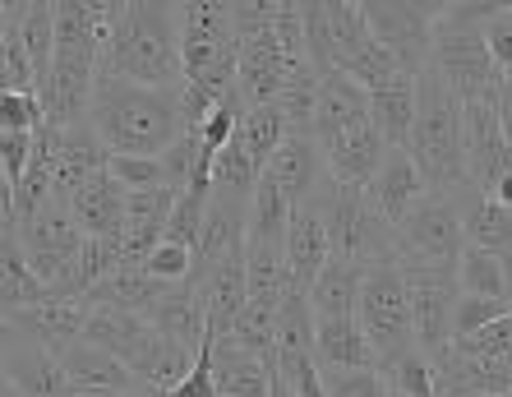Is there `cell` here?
I'll list each match as a JSON object with an SVG mask.
<instances>
[{
    "label": "cell",
    "mask_w": 512,
    "mask_h": 397,
    "mask_svg": "<svg viewBox=\"0 0 512 397\" xmlns=\"http://www.w3.org/2000/svg\"><path fill=\"white\" fill-rule=\"evenodd\" d=\"M93 130L111 157H162L185 130V88H139L125 79H97Z\"/></svg>",
    "instance_id": "6da1fadb"
},
{
    "label": "cell",
    "mask_w": 512,
    "mask_h": 397,
    "mask_svg": "<svg viewBox=\"0 0 512 397\" xmlns=\"http://www.w3.org/2000/svg\"><path fill=\"white\" fill-rule=\"evenodd\" d=\"M102 74L139 88H185L180 5H167V0H125L116 28H111Z\"/></svg>",
    "instance_id": "7a4b0ae2"
},
{
    "label": "cell",
    "mask_w": 512,
    "mask_h": 397,
    "mask_svg": "<svg viewBox=\"0 0 512 397\" xmlns=\"http://www.w3.org/2000/svg\"><path fill=\"white\" fill-rule=\"evenodd\" d=\"M406 153L416 157L429 194H462L466 176V107L434 65L416 79V130Z\"/></svg>",
    "instance_id": "3957f363"
},
{
    "label": "cell",
    "mask_w": 512,
    "mask_h": 397,
    "mask_svg": "<svg viewBox=\"0 0 512 397\" xmlns=\"http://www.w3.org/2000/svg\"><path fill=\"white\" fill-rule=\"evenodd\" d=\"M503 10L508 5L499 0H448L443 19L434 24V70L462 102H499L503 70L489 56L485 24Z\"/></svg>",
    "instance_id": "277c9868"
},
{
    "label": "cell",
    "mask_w": 512,
    "mask_h": 397,
    "mask_svg": "<svg viewBox=\"0 0 512 397\" xmlns=\"http://www.w3.org/2000/svg\"><path fill=\"white\" fill-rule=\"evenodd\" d=\"M360 328L370 337L379 374L393 370L397 361L416 356V319H411V296H406L402 264H374L365 268V287H360Z\"/></svg>",
    "instance_id": "5b68a950"
},
{
    "label": "cell",
    "mask_w": 512,
    "mask_h": 397,
    "mask_svg": "<svg viewBox=\"0 0 512 397\" xmlns=\"http://www.w3.org/2000/svg\"><path fill=\"white\" fill-rule=\"evenodd\" d=\"M466 217L448 194H425L411 213L397 222V264L457 273L466 254Z\"/></svg>",
    "instance_id": "8992f818"
},
{
    "label": "cell",
    "mask_w": 512,
    "mask_h": 397,
    "mask_svg": "<svg viewBox=\"0 0 512 397\" xmlns=\"http://www.w3.org/2000/svg\"><path fill=\"white\" fill-rule=\"evenodd\" d=\"M448 0H360L379 47L406 74H425L434 65V24L443 19Z\"/></svg>",
    "instance_id": "52a82bcc"
},
{
    "label": "cell",
    "mask_w": 512,
    "mask_h": 397,
    "mask_svg": "<svg viewBox=\"0 0 512 397\" xmlns=\"http://www.w3.org/2000/svg\"><path fill=\"white\" fill-rule=\"evenodd\" d=\"M328 222H333V254L337 259H351V264H360V268L397 264V227L370 204L365 190L333 181V194H328Z\"/></svg>",
    "instance_id": "ba28073f"
},
{
    "label": "cell",
    "mask_w": 512,
    "mask_h": 397,
    "mask_svg": "<svg viewBox=\"0 0 512 397\" xmlns=\"http://www.w3.org/2000/svg\"><path fill=\"white\" fill-rule=\"evenodd\" d=\"M180 56H185V84L203 74L240 70L231 0H180Z\"/></svg>",
    "instance_id": "9c48e42d"
},
{
    "label": "cell",
    "mask_w": 512,
    "mask_h": 397,
    "mask_svg": "<svg viewBox=\"0 0 512 397\" xmlns=\"http://www.w3.org/2000/svg\"><path fill=\"white\" fill-rule=\"evenodd\" d=\"M37 162L51 167L56 199L70 204L93 176H102L111 167V153L102 144V134L93 130V121H79V125H47L37 134Z\"/></svg>",
    "instance_id": "30bf717a"
},
{
    "label": "cell",
    "mask_w": 512,
    "mask_h": 397,
    "mask_svg": "<svg viewBox=\"0 0 512 397\" xmlns=\"http://www.w3.org/2000/svg\"><path fill=\"white\" fill-rule=\"evenodd\" d=\"M328 194H333V176H323L319 190L310 199H300L291 213V231H286V268H291V287L310 291L314 277L333 259V222H328Z\"/></svg>",
    "instance_id": "8fae6325"
},
{
    "label": "cell",
    "mask_w": 512,
    "mask_h": 397,
    "mask_svg": "<svg viewBox=\"0 0 512 397\" xmlns=\"http://www.w3.org/2000/svg\"><path fill=\"white\" fill-rule=\"evenodd\" d=\"M406 296H411V319H416V342L425 356L453 347V310H457V273H439V268H416L402 264Z\"/></svg>",
    "instance_id": "7c38bea8"
},
{
    "label": "cell",
    "mask_w": 512,
    "mask_h": 397,
    "mask_svg": "<svg viewBox=\"0 0 512 397\" xmlns=\"http://www.w3.org/2000/svg\"><path fill=\"white\" fill-rule=\"evenodd\" d=\"M466 107V176L480 194L494 199L503 176H512V148L503 134L499 107L494 102H462Z\"/></svg>",
    "instance_id": "4fadbf2b"
},
{
    "label": "cell",
    "mask_w": 512,
    "mask_h": 397,
    "mask_svg": "<svg viewBox=\"0 0 512 397\" xmlns=\"http://www.w3.org/2000/svg\"><path fill=\"white\" fill-rule=\"evenodd\" d=\"M5 393L14 397H65L70 379L56 351L5 324Z\"/></svg>",
    "instance_id": "5bb4252c"
},
{
    "label": "cell",
    "mask_w": 512,
    "mask_h": 397,
    "mask_svg": "<svg viewBox=\"0 0 512 397\" xmlns=\"http://www.w3.org/2000/svg\"><path fill=\"white\" fill-rule=\"evenodd\" d=\"M319 148H323V162H328V176H333L337 185H356V190H365V185L374 181V171H379L383 157H388V139L379 134L374 121L351 125V130L333 134V139Z\"/></svg>",
    "instance_id": "9a60e30c"
},
{
    "label": "cell",
    "mask_w": 512,
    "mask_h": 397,
    "mask_svg": "<svg viewBox=\"0 0 512 397\" xmlns=\"http://www.w3.org/2000/svg\"><path fill=\"white\" fill-rule=\"evenodd\" d=\"M5 324L28 333L33 342H42L47 351H70L74 342H84V328H88V301H51L33 305V310H19V314H5Z\"/></svg>",
    "instance_id": "2e32d148"
},
{
    "label": "cell",
    "mask_w": 512,
    "mask_h": 397,
    "mask_svg": "<svg viewBox=\"0 0 512 397\" xmlns=\"http://www.w3.org/2000/svg\"><path fill=\"white\" fill-rule=\"evenodd\" d=\"M365 194H370V204L397 227L429 194V185H425V176H420L416 157L406 153V148H388V157H383V167L374 171V181L365 185Z\"/></svg>",
    "instance_id": "e0dca14e"
},
{
    "label": "cell",
    "mask_w": 512,
    "mask_h": 397,
    "mask_svg": "<svg viewBox=\"0 0 512 397\" xmlns=\"http://www.w3.org/2000/svg\"><path fill=\"white\" fill-rule=\"evenodd\" d=\"M263 176H268L291 204H300V199H310V194L319 190V181L328 176V162H323V148L314 144L310 134H291L273 153V162L263 167Z\"/></svg>",
    "instance_id": "ac0fdd59"
},
{
    "label": "cell",
    "mask_w": 512,
    "mask_h": 397,
    "mask_svg": "<svg viewBox=\"0 0 512 397\" xmlns=\"http://www.w3.org/2000/svg\"><path fill=\"white\" fill-rule=\"evenodd\" d=\"M60 365H65V379H70V388H84V393H134L139 388V379H134V370L120 356H111V351L93 347V342H74L70 351H60Z\"/></svg>",
    "instance_id": "d6986e66"
},
{
    "label": "cell",
    "mask_w": 512,
    "mask_h": 397,
    "mask_svg": "<svg viewBox=\"0 0 512 397\" xmlns=\"http://www.w3.org/2000/svg\"><path fill=\"white\" fill-rule=\"evenodd\" d=\"M125 204H130V190H125L111 171H102V176H93V181L70 199V213L84 236H120V227H125Z\"/></svg>",
    "instance_id": "ffe728a7"
},
{
    "label": "cell",
    "mask_w": 512,
    "mask_h": 397,
    "mask_svg": "<svg viewBox=\"0 0 512 397\" xmlns=\"http://www.w3.org/2000/svg\"><path fill=\"white\" fill-rule=\"evenodd\" d=\"M213 365H217V397H273V370L245 351L236 337H213Z\"/></svg>",
    "instance_id": "44dd1931"
},
{
    "label": "cell",
    "mask_w": 512,
    "mask_h": 397,
    "mask_svg": "<svg viewBox=\"0 0 512 397\" xmlns=\"http://www.w3.org/2000/svg\"><path fill=\"white\" fill-rule=\"evenodd\" d=\"M360 287H365V268L333 254V259H328V268L314 277V287L305 291V296H310L314 319H319V324H333V319H356Z\"/></svg>",
    "instance_id": "7402d4cb"
},
{
    "label": "cell",
    "mask_w": 512,
    "mask_h": 397,
    "mask_svg": "<svg viewBox=\"0 0 512 397\" xmlns=\"http://www.w3.org/2000/svg\"><path fill=\"white\" fill-rule=\"evenodd\" d=\"M370 121V93L351 79V74H328L319 93V121H314V144H328L333 134L351 130V125Z\"/></svg>",
    "instance_id": "603a6c76"
},
{
    "label": "cell",
    "mask_w": 512,
    "mask_h": 397,
    "mask_svg": "<svg viewBox=\"0 0 512 397\" xmlns=\"http://www.w3.org/2000/svg\"><path fill=\"white\" fill-rule=\"evenodd\" d=\"M466 217V241L476 250H489V254H508L512 250V208H503L499 199L480 194L476 185H466L462 194H448Z\"/></svg>",
    "instance_id": "cb8c5ba5"
},
{
    "label": "cell",
    "mask_w": 512,
    "mask_h": 397,
    "mask_svg": "<svg viewBox=\"0 0 512 397\" xmlns=\"http://www.w3.org/2000/svg\"><path fill=\"white\" fill-rule=\"evenodd\" d=\"M194 356H199V351H185L180 342H171V337H162L157 328H148V337H143L139 351L130 356V370L139 384L171 393V388H180V379L194 370Z\"/></svg>",
    "instance_id": "d4e9b609"
},
{
    "label": "cell",
    "mask_w": 512,
    "mask_h": 397,
    "mask_svg": "<svg viewBox=\"0 0 512 397\" xmlns=\"http://www.w3.org/2000/svg\"><path fill=\"white\" fill-rule=\"evenodd\" d=\"M314 361L319 370H379L374 361V347L360 319H333V324H319V347H314Z\"/></svg>",
    "instance_id": "484cf974"
},
{
    "label": "cell",
    "mask_w": 512,
    "mask_h": 397,
    "mask_svg": "<svg viewBox=\"0 0 512 397\" xmlns=\"http://www.w3.org/2000/svg\"><path fill=\"white\" fill-rule=\"evenodd\" d=\"M0 259H5V268H0V273H5V277H0V305H5V314H19V310H33V305L51 301V287L33 273L24 245H19V236H14L10 227H5Z\"/></svg>",
    "instance_id": "4316f807"
},
{
    "label": "cell",
    "mask_w": 512,
    "mask_h": 397,
    "mask_svg": "<svg viewBox=\"0 0 512 397\" xmlns=\"http://www.w3.org/2000/svg\"><path fill=\"white\" fill-rule=\"evenodd\" d=\"M370 121L379 125V134L388 139V148H406L411 130H416V79L402 74L388 88L370 93Z\"/></svg>",
    "instance_id": "83f0119b"
},
{
    "label": "cell",
    "mask_w": 512,
    "mask_h": 397,
    "mask_svg": "<svg viewBox=\"0 0 512 397\" xmlns=\"http://www.w3.org/2000/svg\"><path fill=\"white\" fill-rule=\"evenodd\" d=\"M314 347H319V319L310 310V296L286 291L282 314H277V365L314 361Z\"/></svg>",
    "instance_id": "f1b7e54d"
},
{
    "label": "cell",
    "mask_w": 512,
    "mask_h": 397,
    "mask_svg": "<svg viewBox=\"0 0 512 397\" xmlns=\"http://www.w3.org/2000/svg\"><path fill=\"white\" fill-rule=\"evenodd\" d=\"M291 139V125H286V111L277 107H250L245 116H240V130H236V144L245 148V153L259 162V167H268L273 162V153Z\"/></svg>",
    "instance_id": "f546056e"
},
{
    "label": "cell",
    "mask_w": 512,
    "mask_h": 397,
    "mask_svg": "<svg viewBox=\"0 0 512 397\" xmlns=\"http://www.w3.org/2000/svg\"><path fill=\"white\" fill-rule=\"evenodd\" d=\"M457 287L466 296H485V301H508V277H503V259L489 250L466 245L462 268H457Z\"/></svg>",
    "instance_id": "4dcf8cb0"
},
{
    "label": "cell",
    "mask_w": 512,
    "mask_h": 397,
    "mask_svg": "<svg viewBox=\"0 0 512 397\" xmlns=\"http://www.w3.org/2000/svg\"><path fill=\"white\" fill-rule=\"evenodd\" d=\"M457 351H466L471 361L489 365V370H512V314L508 319H499V324L480 328L476 337H462V342H453Z\"/></svg>",
    "instance_id": "1f68e13d"
},
{
    "label": "cell",
    "mask_w": 512,
    "mask_h": 397,
    "mask_svg": "<svg viewBox=\"0 0 512 397\" xmlns=\"http://www.w3.org/2000/svg\"><path fill=\"white\" fill-rule=\"evenodd\" d=\"M47 107L37 93H0V134H42Z\"/></svg>",
    "instance_id": "d6a6232c"
},
{
    "label": "cell",
    "mask_w": 512,
    "mask_h": 397,
    "mask_svg": "<svg viewBox=\"0 0 512 397\" xmlns=\"http://www.w3.org/2000/svg\"><path fill=\"white\" fill-rule=\"evenodd\" d=\"M203 222H208V199H199V194H180V199H176V213H171V222H167V245H180V250H199Z\"/></svg>",
    "instance_id": "836d02e7"
},
{
    "label": "cell",
    "mask_w": 512,
    "mask_h": 397,
    "mask_svg": "<svg viewBox=\"0 0 512 397\" xmlns=\"http://www.w3.org/2000/svg\"><path fill=\"white\" fill-rule=\"evenodd\" d=\"M508 301H485V296H457V310H453V342H462V337H476L480 328L499 324V319H508Z\"/></svg>",
    "instance_id": "e575fe53"
},
{
    "label": "cell",
    "mask_w": 512,
    "mask_h": 397,
    "mask_svg": "<svg viewBox=\"0 0 512 397\" xmlns=\"http://www.w3.org/2000/svg\"><path fill=\"white\" fill-rule=\"evenodd\" d=\"M111 176L130 194H143V190H171L167 181V167H162V157H111Z\"/></svg>",
    "instance_id": "d590c367"
},
{
    "label": "cell",
    "mask_w": 512,
    "mask_h": 397,
    "mask_svg": "<svg viewBox=\"0 0 512 397\" xmlns=\"http://www.w3.org/2000/svg\"><path fill=\"white\" fill-rule=\"evenodd\" d=\"M328 397H388V379L379 370H323Z\"/></svg>",
    "instance_id": "8d00e7d4"
},
{
    "label": "cell",
    "mask_w": 512,
    "mask_h": 397,
    "mask_svg": "<svg viewBox=\"0 0 512 397\" xmlns=\"http://www.w3.org/2000/svg\"><path fill=\"white\" fill-rule=\"evenodd\" d=\"M143 268H148V277H157V282H167V287H176V282H190L194 277V250H180V245H157L148 259H143Z\"/></svg>",
    "instance_id": "74e56055"
},
{
    "label": "cell",
    "mask_w": 512,
    "mask_h": 397,
    "mask_svg": "<svg viewBox=\"0 0 512 397\" xmlns=\"http://www.w3.org/2000/svg\"><path fill=\"white\" fill-rule=\"evenodd\" d=\"M33 153H37V134H0V167H5V190L28 176L33 167Z\"/></svg>",
    "instance_id": "f35d334b"
},
{
    "label": "cell",
    "mask_w": 512,
    "mask_h": 397,
    "mask_svg": "<svg viewBox=\"0 0 512 397\" xmlns=\"http://www.w3.org/2000/svg\"><path fill=\"white\" fill-rule=\"evenodd\" d=\"M171 397H217V365H213V333L203 337L194 370L180 379V388H171Z\"/></svg>",
    "instance_id": "ab89813d"
},
{
    "label": "cell",
    "mask_w": 512,
    "mask_h": 397,
    "mask_svg": "<svg viewBox=\"0 0 512 397\" xmlns=\"http://www.w3.org/2000/svg\"><path fill=\"white\" fill-rule=\"evenodd\" d=\"M494 107H499L503 134H508V148H512V88H508V84H503V93H499V102H494Z\"/></svg>",
    "instance_id": "60d3db41"
},
{
    "label": "cell",
    "mask_w": 512,
    "mask_h": 397,
    "mask_svg": "<svg viewBox=\"0 0 512 397\" xmlns=\"http://www.w3.org/2000/svg\"><path fill=\"white\" fill-rule=\"evenodd\" d=\"M494 199H499L503 208H512V176H503V185L494 190Z\"/></svg>",
    "instance_id": "b9f144b4"
},
{
    "label": "cell",
    "mask_w": 512,
    "mask_h": 397,
    "mask_svg": "<svg viewBox=\"0 0 512 397\" xmlns=\"http://www.w3.org/2000/svg\"><path fill=\"white\" fill-rule=\"evenodd\" d=\"M499 259H503V277H508V310H512V250L499 254Z\"/></svg>",
    "instance_id": "7bdbcfd3"
},
{
    "label": "cell",
    "mask_w": 512,
    "mask_h": 397,
    "mask_svg": "<svg viewBox=\"0 0 512 397\" xmlns=\"http://www.w3.org/2000/svg\"><path fill=\"white\" fill-rule=\"evenodd\" d=\"M125 397H171V393H162V388H148V384H139L134 393H125Z\"/></svg>",
    "instance_id": "ee69618b"
},
{
    "label": "cell",
    "mask_w": 512,
    "mask_h": 397,
    "mask_svg": "<svg viewBox=\"0 0 512 397\" xmlns=\"http://www.w3.org/2000/svg\"><path fill=\"white\" fill-rule=\"evenodd\" d=\"M65 397H116V393H84V388H70Z\"/></svg>",
    "instance_id": "f6af8a7d"
},
{
    "label": "cell",
    "mask_w": 512,
    "mask_h": 397,
    "mask_svg": "<svg viewBox=\"0 0 512 397\" xmlns=\"http://www.w3.org/2000/svg\"><path fill=\"white\" fill-rule=\"evenodd\" d=\"M388 397H411V393H402V388H388Z\"/></svg>",
    "instance_id": "bcb514c9"
},
{
    "label": "cell",
    "mask_w": 512,
    "mask_h": 397,
    "mask_svg": "<svg viewBox=\"0 0 512 397\" xmlns=\"http://www.w3.org/2000/svg\"><path fill=\"white\" fill-rule=\"evenodd\" d=\"M471 397H494V393H471Z\"/></svg>",
    "instance_id": "7dc6e473"
},
{
    "label": "cell",
    "mask_w": 512,
    "mask_h": 397,
    "mask_svg": "<svg viewBox=\"0 0 512 397\" xmlns=\"http://www.w3.org/2000/svg\"><path fill=\"white\" fill-rule=\"evenodd\" d=\"M5 397H14V393H5Z\"/></svg>",
    "instance_id": "c3c4849f"
}]
</instances>
